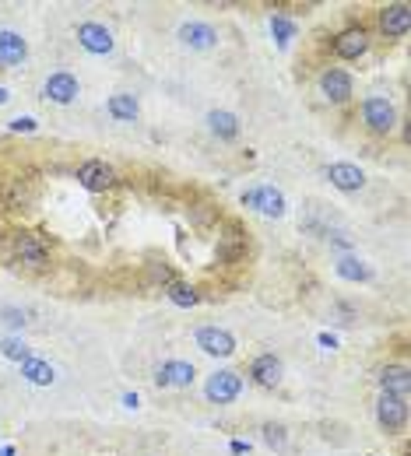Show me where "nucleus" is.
<instances>
[{"instance_id": "f257e3e1", "label": "nucleus", "mask_w": 411, "mask_h": 456, "mask_svg": "<svg viewBox=\"0 0 411 456\" xmlns=\"http://www.w3.org/2000/svg\"><path fill=\"white\" fill-rule=\"evenodd\" d=\"M239 390H243V379L232 369H222V372L208 376V383H204V393H208L211 404H229V400L239 397Z\"/></svg>"}, {"instance_id": "f03ea898", "label": "nucleus", "mask_w": 411, "mask_h": 456, "mask_svg": "<svg viewBox=\"0 0 411 456\" xmlns=\"http://www.w3.org/2000/svg\"><path fill=\"white\" fill-rule=\"evenodd\" d=\"M243 204L253 207V211H260L264 218H281V214H285V197H281V190H274V186H253V190H246V193H243Z\"/></svg>"}, {"instance_id": "7ed1b4c3", "label": "nucleus", "mask_w": 411, "mask_h": 456, "mask_svg": "<svg viewBox=\"0 0 411 456\" xmlns=\"http://www.w3.org/2000/svg\"><path fill=\"white\" fill-rule=\"evenodd\" d=\"M197 348L215 355V358H229V355H236V337L229 330H222V327H200L197 330Z\"/></svg>"}, {"instance_id": "20e7f679", "label": "nucleus", "mask_w": 411, "mask_h": 456, "mask_svg": "<svg viewBox=\"0 0 411 456\" xmlns=\"http://www.w3.org/2000/svg\"><path fill=\"white\" fill-rule=\"evenodd\" d=\"M362 120H365V127H369L372 134H390L397 116H393V106H390L386 99L372 95V99L362 102Z\"/></svg>"}, {"instance_id": "39448f33", "label": "nucleus", "mask_w": 411, "mask_h": 456, "mask_svg": "<svg viewBox=\"0 0 411 456\" xmlns=\"http://www.w3.org/2000/svg\"><path fill=\"white\" fill-rule=\"evenodd\" d=\"M376 418L386 432H400L404 421H407V400L404 397H393V393H379V404H376Z\"/></svg>"}, {"instance_id": "423d86ee", "label": "nucleus", "mask_w": 411, "mask_h": 456, "mask_svg": "<svg viewBox=\"0 0 411 456\" xmlns=\"http://www.w3.org/2000/svg\"><path fill=\"white\" fill-rule=\"evenodd\" d=\"M78 43H81L88 53H95V57L113 53V32H109L106 25H99V22H85V25H78Z\"/></svg>"}, {"instance_id": "0eeeda50", "label": "nucleus", "mask_w": 411, "mask_h": 456, "mask_svg": "<svg viewBox=\"0 0 411 456\" xmlns=\"http://www.w3.org/2000/svg\"><path fill=\"white\" fill-rule=\"evenodd\" d=\"M43 92H46V99H50V102L67 106V102H74V99H78V78H74V74H67V71H57V74H50V78H46Z\"/></svg>"}, {"instance_id": "6e6552de", "label": "nucleus", "mask_w": 411, "mask_h": 456, "mask_svg": "<svg viewBox=\"0 0 411 456\" xmlns=\"http://www.w3.org/2000/svg\"><path fill=\"white\" fill-rule=\"evenodd\" d=\"M78 179H81V186L88 190V193H102V190H109L113 186V169L106 165V162H99V158H92V162H85L81 165V172H78Z\"/></svg>"}, {"instance_id": "1a4fd4ad", "label": "nucleus", "mask_w": 411, "mask_h": 456, "mask_svg": "<svg viewBox=\"0 0 411 456\" xmlns=\"http://www.w3.org/2000/svg\"><path fill=\"white\" fill-rule=\"evenodd\" d=\"M179 43L190 46V50H211L218 43V32L208 25V22H186L179 29Z\"/></svg>"}, {"instance_id": "9d476101", "label": "nucleus", "mask_w": 411, "mask_h": 456, "mask_svg": "<svg viewBox=\"0 0 411 456\" xmlns=\"http://www.w3.org/2000/svg\"><path fill=\"white\" fill-rule=\"evenodd\" d=\"M25 57H29V43L18 32H11V29L0 32V67H18V64H25Z\"/></svg>"}, {"instance_id": "9b49d317", "label": "nucleus", "mask_w": 411, "mask_h": 456, "mask_svg": "<svg viewBox=\"0 0 411 456\" xmlns=\"http://www.w3.org/2000/svg\"><path fill=\"white\" fill-rule=\"evenodd\" d=\"M327 179H330L337 190H344V193L362 190V183H365L362 169H358V165H351V162H334V165L327 169Z\"/></svg>"}, {"instance_id": "f8f14e48", "label": "nucleus", "mask_w": 411, "mask_h": 456, "mask_svg": "<svg viewBox=\"0 0 411 456\" xmlns=\"http://www.w3.org/2000/svg\"><path fill=\"white\" fill-rule=\"evenodd\" d=\"M15 253H18V260L29 264V267H46V260H50L46 246H43L36 236H29V232H22V236L15 239Z\"/></svg>"}, {"instance_id": "ddd939ff", "label": "nucleus", "mask_w": 411, "mask_h": 456, "mask_svg": "<svg viewBox=\"0 0 411 456\" xmlns=\"http://www.w3.org/2000/svg\"><path fill=\"white\" fill-rule=\"evenodd\" d=\"M155 383L158 386H190L193 383V365L190 362H165V365H158Z\"/></svg>"}, {"instance_id": "4468645a", "label": "nucleus", "mask_w": 411, "mask_h": 456, "mask_svg": "<svg viewBox=\"0 0 411 456\" xmlns=\"http://www.w3.org/2000/svg\"><path fill=\"white\" fill-rule=\"evenodd\" d=\"M334 50H337V57H344V60H358V57L369 50V36H365L362 29H348V32L337 36Z\"/></svg>"}, {"instance_id": "2eb2a0df", "label": "nucleus", "mask_w": 411, "mask_h": 456, "mask_svg": "<svg viewBox=\"0 0 411 456\" xmlns=\"http://www.w3.org/2000/svg\"><path fill=\"white\" fill-rule=\"evenodd\" d=\"M379 29H383L386 36H404V32L411 29V8H407V4H390V8L383 11V18H379Z\"/></svg>"}, {"instance_id": "dca6fc26", "label": "nucleus", "mask_w": 411, "mask_h": 456, "mask_svg": "<svg viewBox=\"0 0 411 456\" xmlns=\"http://www.w3.org/2000/svg\"><path fill=\"white\" fill-rule=\"evenodd\" d=\"M320 88H323V95H327L330 102H348V95H351V78H348L344 71H327V74L320 78Z\"/></svg>"}, {"instance_id": "f3484780", "label": "nucleus", "mask_w": 411, "mask_h": 456, "mask_svg": "<svg viewBox=\"0 0 411 456\" xmlns=\"http://www.w3.org/2000/svg\"><path fill=\"white\" fill-rule=\"evenodd\" d=\"M250 376H253L260 386H278V383H281V362H278L274 355H260V358H253Z\"/></svg>"}, {"instance_id": "a211bd4d", "label": "nucleus", "mask_w": 411, "mask_h": 456, "mask_svg": "<svg viewBox=\"0 0 411 456\" xmlns=\"http://www.w3.org/2000/svg\"><path fill=\"white\" fill-rule=\"evenodd\" d=\"M379 383H383V393H393V397H404V400H407V390H411V372H407L404 365H386V369H383V376H379Z\"/></svg>"}, {"instance_id": "6ab92c4d", "label": "nucleus", "mask_w": 411, "mask_h": 456, "mask_svg": "<svg viewBox=\"0 0 411 456\" xmlns=\"http://www.w3.org/2000/svg\"><path fill=\"white\" fill-rule=\"evenodd\" d=\"M22 376H25L32 386H50V383L57 379L53 365L43 362V358H29V362H22Z\"/></svg>"}, {"instance_id": "aec40b11", "label": "nucleus", "mask_w": 411, "mask_h": 456, "mask_svg": "<svg viewBox=\"0 0 411 456\" xmlns=\"http://www.w3.org/2000/svg\"><path fill=\"white\" fill-rule=\"evenodd\" d=\"M137 113H141V109H137V99H134V95H123V92H120V95L109 99V116H113V120L130 123V120H137Z\"/></svg>"}, {"instance_id": "412c9836", "label": "nucleus", "mask_w": 411, "mask_h": 456, "mask_svg": "<svg viewBox=\"0 0 411 456\" xmlns=\"http://www.w3.org/2000/svg\"><path fill=\"white\" fill-rule=\"evenodd\" d=\"M337 274H341L344 281H369V278H372V267H369L365 260H358V257H341V260H337Z\"/></svg>"}, {"instance_id": "4be33fe9", "label": "nucleus", "mask_w": 411, "mask_h": 456, "mask_svg": "<svg viewBox=\"0 0 411 456\" xmlns=\"http://www.w3.org/2000/svg\"><path fill=\"white\" fill-rule=\"evenodd\" d=\"M208 123H211V130H215L222 141H232V137L239 134V120H236L232 113H225V109H215V113L208 116Z\"/></svg>"}, {"instance_id": "5701e85b", "label": "nucleus", "mask_w": 411, "mask_h": 456, "mask_svg": "<svg viewBox=\"0 0 411 456\" xmlns=\"http://www.w3.org/2000/svg\"><path fill=\"white\" fill-rule=\"evenodd\" d=\"M0 351H4V358H11V362H29L32 358V348L25 341H18V337H8L4 344H0Z\"/></svg>"}, {"instance_id": "b1692460", "label": "nucleus", "mask_w": 411, "mask_h": 456, "mask_svg": "<svg viewBox=\"0 0 411 456\" xmlns=\"http://www.w3.org/2000/svg\"><path fill=\"white\" fill-rule=\"evenodd\" d=\"M271 32H274L278 46H288V43L295 39V25H292L288 18H281V15H274V18H271Z\"/></svg>"}, {"instance_id": "393cba45", "label": "nucleus", "mask_w": 411, "mask_h": 456, "mask_svg": "<svg viewBox=\"0 0 411 456\" xmlns=\"http://www.w3.org/2000/svg\"><path fill=\"white\" fill-rule=\"evenodd\" d=\"M169 299H172L176 306H193V302H197V292H193L190 285H172V288H169Z\"/></svg>"}, {"instance_id": "a878e982", "label": "nucleus", "mask_w": 411, "mask_h": 456, "mask_svg": "<svg viewBox=\"0 0 411 456\" xmlns=\"http://www.w3.org/2000/svg\"><path fill=\"white\" fill-rule=\"evenodd\" d=\"M39 123L32 120V116H18V120H11V130H18V134H32Z\"/></svg>"}, {"instance_id": "bb28decb", "label": "nucleus", "mask_w": 411, "mask_h": 456, "mask_svg": "<svg viewBox=\"0 0 411 456\" xmlns=\"http://www.w3.org/2000/svg\"><path fill=\"white\" fill-rule=\"evenodd\" d=\"M264 432H267L264 439H267L271 446H285V428H281V425H267Z\"/></svg>"}, {"instance_id": "cd10ccee", "label": "nucleus", "mask_w": 411, "mask_h": 456, "mask_svg": "<svg viewBox=\"0 0 411 456\" xmlns=\"http://www.w3.org/2000/svg\"><path fill=\"white\" fill-rule=\"evenodd\" d=\"M4 320H8V323H11V327H22V323H25V320H22V313H18V309H4Z\"/></svg>"}, {"instance_id": "c85d7f7f", "label": "nucleus", "mask_w": 411, "mask_h": 456, "mask_svg": "<svg viewBox=\"0 0 411 456\" xmlns=\"http://www.w3.org/2000/svg\"><path fill=\"white\" fill-rule=\"evenodd\" d=\"M320 344H323V348H334V344H337V341H334V337H330V334H320Z\"/></svg>"}, {"instance_id": "c756f323", "label": "nucleus", "mask_w": 411, "mask_h": 456, "mask_svg": "<svg viewBox=\"0 0 411 456\" xmlns=\"http://www.w3.org/2000/svg\"><path fill=\"white\" fill-rule=\"evenodd\" d=\"M8 99H11V92H8V88H0V106H4Z\"/></svg>"}, {"instance_id": "7c9ffc66", "label": "nucleus", "mask_w": 411, "mask_h": 456, "mask_svg": "<svg viewBox=\"0 0 411 456\" xmlns=\"http://www.w3.org/2000/svg\"><path fill=\"white\" fill-rule=\"evenodd\" d=\"M0 456H15V449H11V446H4V449H0Z\"/></svg>"}]
</instances>
